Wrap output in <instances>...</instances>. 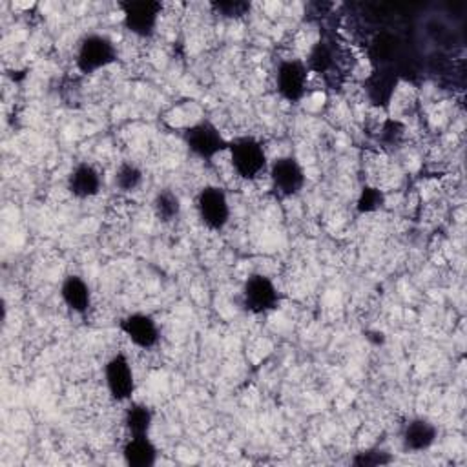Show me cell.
<instances>
[{
	"label": "cell",
	"instance_id": "6da1fadb",
	"mask_svg": "<svg viewBox=\"0 0 467 467\" xmlns=\"http://www.w3.org/2000/svg\"><path fill=\"white\" fill-rule=\"evenodd\" d=\"M227 152L230 154L234 172L245 181L257 179L268 166L265 146L252 135H243L229 141Z\"/></svg>",
	"mask_w": 467,
	"mask_h": 467
},
{
	"label": "cell",
	"instance_id": "7a4b0ae2",
	"mask_svg": "<svg viewBox=\"0 0 467 467\" xmlns=\"http://www.w3.org/2000/svg\"><path fill=\"white\" fill-rule=\"evenodd\" d=\"M117 59L116 44L107 35L89 33L79 42L75 66L82 75H93L116 64Z\"/></svg>",
	"mask_w": 467,
	"mask_h": 467
},
{
	"label": "cell",
	"instance_id": "3957f363",
	"mask_svg": "<svg viewBox=\"0 0 467 467\" xmlns=\"http://www.w3.org/2000/svg\"><path fill=\"white\" fill-rule=\"evenodd\" d=\"M182 141L189 152L201 161H212L229 150V141L210 119H201L186 128Z\"/></svg>",
	"mask_w": 467,
	"mask_h": 467
},
{
	"label": "cell",
	"instance_id": "277c9868",
	"mask_svg": "<svg viewBox=\"0 0 467 467\" xmlns=\"http://www.w3.org/2000/svg\"><path fill=\"white\" fill-rule=\"evenodd\" d=\"M119 8L123 12V24L132 35L139 39L154 37L163 12L161 3L157 0H126L119 5Z\"/></svg>",
	"mask_w": 467,
	"mask_h": 467
},
{
	"label": "cell",
	"instance_id": "5b68a950",
	"mask_svg": "<svg viewBox=\"0 0 467 467\" xmlns=\"http://www.w3.org/2000/svg\"><path fill=\"white\" fill-rule=\"evenodd\" d=\"M241 298H243V307L254 314H268L279 307L282 296H279L277 287L274 285L272 279L265 274H250L247 277V282L243 284L241 289Z\"/></svg>",
	"mask_w": 467,
	"mask_h": 467
},
{
	"label": "cell",
	"instance_id": "8992f818",
	"mask_svg": "<svg viewBox=\"0 0 467 467\" xmlns=\"http://www.w3.org/2000/svg\"><path fill=\"white\" fill-rule=\"evenodd\" d=\"M272 189L282 198L298 196L307 181L302 163L294 155H282L270 163L268 168Z\"/></svg>",
	"mask_w": 467,
	"mask_h": 467
},
{
	"label": "cell",
	"instance_id": "52a82bcc",
	"mask_svg": "<svg viewBox=\"0 0 467 467\" xmlns=\"http://www.w3.org/2000/svg\"><path fill=\"white\" fill-rule=\"evenodd\" d=\"M196 209L200 221L212 232L223 230L230 221V203L223 189L219 186H205L198 194Z\"/></svg>",
	"mask_w": 467,
	"mask_h": 467
},
{
	"label": "cell",
	"instance_id": "ba28073f",
	"mask_svg": "<svg viewBox=\"0 0 467 467\" xmlns=\"http://www.w3.org/2000/svg\"><path fill=\"white\" fill-rule=\"evenodd\" d=\"M105 384L112 400L119 404L132 400L135 393V375H134V367L125 352H117L107 361Z\"/></svg>",
	"mask_w": 467,
	"mask_h": 467
},
{
	"label": "cell",
	"instance_id": "9c48e42d",
	"mask_svg": "<svg viewBox=\"0 0 467 467\" xmlns=\"http://www.w3.org/2000/svg\"><path fill=\"white\" fill-rule=\"evenodd\" d=\"M307 82H309V70L305 66V61L300 59H289L282 61L276 70V88L277 93L287 103H300L307 93Z\"/></svg>",
	"mask_w": 467,
	"mask_h": 467
},
{
	"label": "cell",
	"instance_id": "30bf717a",
	"mask_svg": "<svg viewBox=\"0 0 467 467\" xmlns=\"http://www.w3.org/2000/svg\"><path fill=\"white\" fill-rule=\"evenodd\" d=\"M400 84V71L395 66H378L365 79L369 101L378 108H389Z\"/></svg>",
	"mask_w": 467,
	"mask_h": 467
},
{
	"label": "cell",
	"instance_id": "8fae6325",
	"mask_svg": "<svg viewBox=\"0 0 467 467\" xmlns=\"http://www.w3.org/2000/svg\"><path fill=\"white\" fill-rule=\"evenodd\" d=\"M119 329L135 347L143 350L154 349L161 340L157 322L145 313H134L125 316L119 323Z\"/></svg>",
	"mask_w": 467,
	"mask_h": 467
},
{
	"label": "cell",
	"instance_id": "7c38bea8",
	"mask_svg": "<svg viewBox=\"0 0 467 467\" xmlns=\"http://www.w3.org/2000/svg\"><path fill=\"white\" fill-rule=\"evenodd\" d=\"M101 189H103L101 172L89 163L75 164L68 175V191L77 200L96 198L99 196Z\"/></svg>",
	"mask_w": 467,
	"mask_h": 467
},
{
	"label": "cell",
	"instance_id": "4fadbf2b",
	"mask_svg": "<svg viewBox=\"0 0 467 467\" xmlns=\"http://www.w3.org/2000/svg\"><path fill=\"white\" fill-rule=\"evenodd\" d=\"M438 438V429L436 425L422 416L411 418L404 429H402V444L406 451L411 453H422L433 447V444Z\"/></svg>",
	"mask_w": 467,
	"mask_h": 467
},
{
	"label": "cell",
	"instance_id": "5bb4252c",
	"mask_svg": "<svg viewBox=\"0 0 467 467\" xmlns=\"http://www.w3.org/2000/svg\"><path fill=\"white\" fill-rule=\"evenodd\" d=\"M61 298L64 305L79 316L88 314L91 307V289L77 274H70L64 277V282L61 285Z\"/></svg>",
	"mask_w": 467,
	"mask_h": 467
},
{
	"label": "cell",
	"instance_id": "9a60e30c",
	"mask_svg": "<svg viewBox=\"0 0 467 467\" xmlns=\"http://www.w3.org/2000/svg\"><path fill=\"white\" fill-rule=\"evenodd\" d=\"M159 451L150 436H134L123 447V460L130 467H154Z\"/></svg>",
	"mask_w": 467,
	"mask_h": 467
},
{
	"label": "cell",
	"instance_id": "2e32d148",
	"mask_svg": "<svg viewBox=\"0 0 467 467\" xmlns=\"http://www.w3.org/2000/svg\"><path fill=\"white\" fill-rule=\"evenodd\" d=\"M398 48H400L398 39L389 32H382L370 41L369 57H370L372 64H375V68L393 66L395 57L398 55Z\"/></svg>",
	"mask_w": 467,
	"mask_h": 467
},
{
	"label": "cell",
	"instance_id": "e0dca14e",
	"mask_svg": "<svg viewBox=\"0 0 467 467\" xmlns=\"http://www.w3.org/2000/svg\"><path fill=\"white\" fill-rule=\"evenodd\" d=\"M123 424L130 438L150 436V431L154 425V413L145 404H130L125 413Z\"/></svg>",
	"mask_w": 467,
	"mask_h": 467
},
{
	"label": "cell",
	"instance_id": "ac0fdd59",
	"mask_svg": "<svg viewBox=\"0 0 467 467\" xmlns=\"http://www.w3.org/2000/svg\"><path fill=\"white\" fill-rule=\"evenodd\" d=\"M154 214L161 223H173L179 219L181 216V200L179 196L170 191V189H163L155 194L154 203H152Z\"/></svg>",
	"mask_w": 467,
	"mask_h": 467
},
{
	"label": "cell",
	"instance_id": "d6986e66",
	"mask_svg": "<svg viewBox=\"0 0 467 467\" xmlns=\"http://www.w3.org/2000/svg\"><path fill=\"white\" fill-rule=\"evenodd\" d=\"M143 179H145L143 170L135 163H132V161L121 163L119 168L116 170V177H114L117 191H121L125 194L135 192L139 186L143 184Z\"/></svg>",
	"mask_w": 467,
	"mask_h": 467
},
{
	"label": "cell",
	"instance_id": "ffe728a7",
	"mask_svg": "<svg viewBox=\"0 0 467 467\" xmlns=\"http://www.w3.org/2000/svg\"><path fill=\"white\" fill-rule=\"evenodd\" d=\"M332 64H334V51H332V48L327 42L318 41L311 48V51L307 55V61H305V66H307L309 73H320V75L327 73L332 68Z\"/></svg>",
	"mask_w": 467,
	"mask_h": 467
},
{
	"label": "cell",
	"instance_id": "44dd1931",
	"mask_svg": "<svg viewBox=\"0 0 467 467\" xmlns=\"http://www.w3.org/2000/svg\"><path fill=\"white\" fill-rule=\"evenodd\" d=\"M386 205V194L378 186L365 184L360 191V196L356 200V212L365 216V214H375L382 210Z\"/></svg>",
	"mask_w": 467,
	"mask_h": 467
},
{
	"label": "cell",
	"instance_id": "7402d4cb",
	"mask_svg": "<svg viewBox=\"0 0 467 467\" xmlns=\"http://www.w3.org/2000/svg\"><path fill=\"white\" fill-rule=\"evenodd\" d=\"M393 462H395L393 454L388 453L386 449H378V447L360 451L350 460V463L356 467H382V465H389Z\"/></svg>",
	"mask_w": 467,
	"mask_h": 467
},
{
	"label": "cell",
	"instance_id": "603a6c76",
	"mask_svg": "<svg viewBox=\"0 0 467 467\" xmlns=\"http://www.w3.org/2000/svg\"><path fill=\"white\" fill-rule=\"evenodd\" d=\"M250 3L245 0H223V3H212V10L223 19H241L250 14Z\"/></svg>",
	"mask_w": 467,
	"mask_h": 467
},
{
	"label": "cell",
	"instance_id": "cb8c5ba5",
	"mask_svg": "<svg viewBox=\"0 0 467 467\" xmlns=\"http://www.w3.org/2000/svg\"><path fill=\"white\" fill-rule=\"evenodd\" d=\"M384 139L389 143H397L404 135V126L398 121H388L384 126Z\"/></svg>",
	"mask_w": 467,
	"mask_h": 467
},
{
	"label": "cell",
	"instance_id": "d4e9b609",
	"mask_svg": "<svg viewBox=\"0 0 467 467\" xmlns=\"http://www.w3.org/2000/svg\"><path fill=\"white\" fill-rule=\"evenodd\" d=\"M367 340L375 345H382L386 341V336H384V332L375 331V332H367Z\"/></svg>",
	"mask_w": 467,
	"mask_h": 467
}]
</instances>
